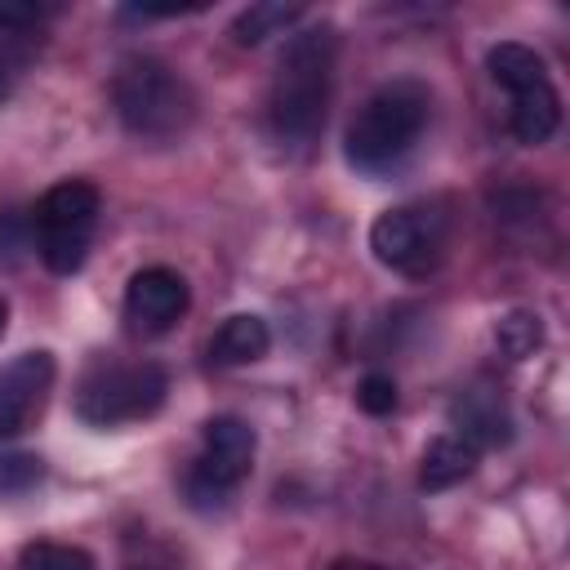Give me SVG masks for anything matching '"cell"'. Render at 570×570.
I'll return each mask as SVG.
<instances>
[{
	"label": "cell",
	"instance_id": "8",
	"mask_svg": "<svg viewBox=\"0 0 570 570\" xmlns=\"http://www.w3.org/2000/svg\"><path fill=\"white\" fill-rule=\"evenodd\" d=\"M191 289L174 267H142L125 285V316L138 334H165L187 312Z\"/></svg>",
	"mask_w": 570,
	"mask_h": 570
},
{
	"label": "cell",
	"instance_id": "17",
	"mask_svg": "<svg viewBox=\"0 0 570 570\" xmlns=\"http://www.w3.org/2000/svg\"><path fill=\"white\" fill-rule=\"evenodd\" d=\"M18 570H98L94 552H85L80 543H53V539H36L18 552Z\"/></svg>",
	"mask_w": 570,
	"mask_h": 570
},
{
	"label": "cell",
	"instance_id": "21",
	"mask_svg": "<svg viewBox=\"0 0 570 570\" xmlns=\"http://www.w3.org/2000/svg\"><path fill=\"white\" fill-rule=\"evenodd\" d=\"M356 405H361L365 414H374V419L392 414V410H396V379H392V374H365V379L356 383Z\"/></svg>",
	"mask_w": 570,
	"mask_h": 570
},
{
	"label": "cell",
	"instance_id": "13",
	"mask_svg": "<svg viewBox=\"0 0 570 570\" xmlns=\"http://www.w3.org/2000/svg\"><path fill=\"white\" fill-rule=\"evenodd\" d=\"M267 347H272L267 321L254 316V312H236V316H227V321L214 330V338H209V361H214V365H249V361L267 356Z\"/></svg>",
	"mask_w": 570,
	"mask_h": 570
},
{
	"label": "cell",
	"instance_id": "16",
	"mask_svg": "<svg viewBox=\"0 0 570 570\" xmlns=\"http://www.w3.org/2000/svg\"><path fill=\"white\" fill-rule=\"evenodd\" d=\"M543 343V321L539 312H525V307H512L494 321V347L508 356V361H525L534 356Z\"/></svg>",
	"mask_w": 570,
	"mask_h": 570
},
{
	"label": "cell",
	"instance_id": "14",
	"mask_svg": "<svg viewBox=\"0 0 570 570\" xmlns=\"http://www.w3.org/2000/svg\"><path fill=\"white\" fill-rule=\"evenodd\" d=\"M485 71H490V80H494L499 89H508V94H525V89H534V85L548 80V62H543L530 45H521V40H499V45L485 53Z\"/></svg>",
	"mask_w": 570,
	"mask_h": 570
},
{
	"label": "cell",
	"instance_id": "2",
	"mask_svg": "<svg viewBox=\"0 0 570 570\" xmlns=\"http://www.w3.org/2000/svg\"><path fill=\"white\" fill-rule=\"evenodd\" d=\"M428 116H432V89L423 80L401 76L379 85L347 125V138H343L347 165L361 174H383L401 165L414 151Z\"/></svg>",
	"mask_w": 570,
	"mask_h": 570
},
{
	"label": "cell",
	"instance_id": "11",
	"mask_svg": "<svg viewBox=\"0 0 570 570\" xmlns=\"http://www.w3.org/2000/svg\"><path fill=\"white\" fill-rule=\"evenodd\" d=\"M481 463V450L472 441H463L459 432H441L428 441L423 459H419V485L423 490H450L459 481H468Z\"/></svg>",
	"mask_w": 570,
	"mask_h": 570
},
{
	"label": "cell",
	"instance_id": "22",
	"mask_svg": "<svg viewBox=\"0 0 570 570\" xmlns=\"http://www.w3.org/2000/svg\"><path fill=\"white\" fill-rule=\"evenodd\" d=\"M40 472H45V468H40L36 454H4V459H0V494H18V490L36 485Z\"/></svg>",
	"mask_w": 570,
	"mask_h": 570
},
{
	"label": "cell",
	"instance_id": "3",
	"mask_svg": "<svg viewBox=\"0 0 570 570\" xmlns=\"http://www.w3.org/2000/svg\"><path fill=\"white\" fill-rule=\"evenodd\" d=\"M111 107L120 125L142 142H174L196 120V89L160 58H125L111 76Z\"/></svg>",
	"mask_w": 570,
	"mask_h": 570
},
{
	"label": "cell",
	"instance_id": "7",
	"mask_svg": "<svg viewBox=\"0 0 570 570\" xmlns=\"http://www.w3.org/2000/svg\"><path fill=\"white\" fill-rule=\"evenodd\" d=\"M370 249L392 272L428 276L445 254V214H436L428 205L383 209L370 227Z\"/></svg>",
	"mask_w": 570,
	"mask_h": 570
},
{
	"label": "cell",
	"instance_id": "10",
	"mask_svg": "<svg viewBox=\"0 0 570 570\" xmlns=\"http://www.w3.org/2000/svg\"><path fill=\"white\" fill-rule=\"evenodd\" d=\"M450 423H454V432H459L463 441H472L476 450H485V445H508V441H512V410H508V401H503L494 387H485V383H472V387H463V392L450 401Z\"/></svg>",
	"mask_w": 570,
	"mask_h": 570
},
{
	"label": "cell",
	"instance_id": "9",
	"mask_svg": "<svg viewBox=\"0 0 570 570\" xmlns=\"http://www.w3.org/2000/svg\"><path fill=\"white\" fill-rule=\"evenodd\" d=\"M53 374H58V365H53V352H45V347L22 352L0 370V441L18 436L31 423Z\"/></svg>",
	"mask_w": 570,
	"mask_h": 570
},
{
	"label": "cell",
	"instance_id": "6",
	"mask_svg": "<svg viewBox=\"0 0 570 570\" xmlns=\"http://www.w3.org/2000/svg\"><path fill=\"white\" fill-rule=\"evenodd\" d=\"M254 450H258V436L245 419L236 414H214L205 428H200V454L187 472V494L196 503H218L223 494H232L249 468H254Z\"/></svg>",
	"mask_w": 570,
	"mask_h": 570
},
{
	"label": "cell",
	"instance_id": "20",
	"mask_svg": "<svg viewBox=\"0 0 570 570\" xmlns=\"http://www.w3.org/2000/svg\"><path fill=\"white\" fill-rule=\"evenodd\" d=\"M27 249H36L31 214L27 209H0V263L13 267V263H22Z\"/></svg>",
	"mask_w": 570,
	"mask_h": 570
},
{
	"label": "cell",
	"instance_id": "4",
	"mask_svg": "<svg viewBox=\"0 0 570 570\" xmlns=\"http://www.w3.org/2000/svg\"><path fill=\"white\" fill-rule=\"evenodd\" d=\"M98 214H102V196L85 178H62L36 200V209H31L36 254L53 276H71L85 267Z\"/></svg>",
	"mask_w": 570,
	"mask_h": 570
},
{
	"label": "cell",
	"instance_id": "18",
	"mask_svg": "<svg viewBox=\"0 0 570 570\" xmlns=\"http://www.w3.org/2000/svg\"><path fill=\"white\" fill-rule=\"evenodd\" d=\"M36 49H40L36 36H9V31H0V102H4V98L18 89V80L27 76Z\"/></svg>",
	"mask_w": 570,
	"mask_h": 570
},
{
	"label": "cell",
	"instance_id": "24",
	"mask_svg": "<svg viewBox=\"0 0 570 570\" xmlns=\"http://www.w3.org/2000/svg\"><path fill=\"white\" fill-rule=\"evenodd\" d=\"M4 325H9V303L0 298V334H4Z\"/></svg>",
	"mask_w": 570,
	"mask_h": 570
},
{
	"label": "cell",
	"instance_id": "12",
	"mask_svg": "<svg viewBox=\"0 0 570 570\" xmlns=\"http://www.w3.org/2000/svg\"><path fill=\"white\" fill-rule=\"evenodd\" d=\"M557 125H561V94H557L552 80H543V85H534L525 94H512L508 129H512L517 142L539 147V142H548L557 134Z\"/></svg>",
	"mask_w": 570,
	"mask_h": 570
},
{
	"label": "cell",
	"instance_id": "5",
	"mask_svg": "<svg viewBox=\"0 0 570 570\" xmlns=\"http://www.w3.org/2000/svg\"><path fill=\"white\" fill-rule=\"evenodd\" d=\"M169 396V374L156 361L138 365H94L76 387V414L94 428L151 419Z\"/></svg>",
	"mask_w": 570,
	"mask_h": 570
},
{
	"label": "cell",
	"instance_id": "19",
	"mask_svg": "<svg viewBox=\"0 0 570 570\" xmlns=\"http://www.w3.org/2000/svg\"><path fill=\"white\" fill-rule=\"evenodd\" d=\"M62 4H40V0H0V31L9 36H31L49 18H58Z\"/></svg>",
	"mask_w": 570,
	"mask_h": 570
},
{
	"label": "cell",
	"instance_id": "15",
	"mask_svg": "<svg viewBox=\"0 0 570 570\" xmlns=\"http://www.w3.org/2000/svg\"><path fill=\"white\" fill-rule=\"evenodd\" d=\"M303 13H307L303 4L258 0V4H249V9L236 13V22H232V40H236L240 49H254V45H263V40H272V36H289V31L298 27Z\"/></svg>",
	"mask_w": 570,
	"mask_h": 570
},
{
	"label": "cell",
	"instance_id": "23",
	"mask_svg": "<svg viewBox=\"0 0 570 570\" xmlns=\"http://www.w3.org/2000/svg\"><path fill=\"white\" fill-rule=\"evenodd\" d=\"M330 570H392V566H379V561H361V557H343V561H334Z\"/></svg>",
	"mask_w": 570,
	"mask_h": 570
},
{
	"label": "cell",
	"instance_id": "1",
	"mask_svg": "<svg viewBox=\"0 0 570 570\" xmlns=\"http://www.w3.org/2000/svg\"><path fill=\"white\" fill-rule=\"evenodd\" d=\"M334 62H338V31L330 22H312L285 36L267 98V120L281 147L303 151L321 138L334 89Z\"/></svg>",
	"mask_w": 570,
	"mask_h": 570
}]
</instances>
